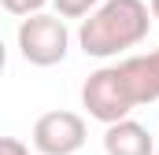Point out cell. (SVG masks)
Listing matches in <instances>:
<instances>
[{
	"mask_svg": "<svg viewBox=\"0 0 159 155\" xmlns=\"http://www.w3.org/2000/svg\"><path fill=\"white\" fill-rule=\"evenodd\" d=\"M152 30V7L144 0H104L78 26V44L93 59H111L137 48Z\"/></svg>",
	"mask_w": 159,
	"mask_h": 155,
	"instance_id": "obj_1",
	"label": "cell"
},
{
	"mask_svg": "<svg viewBox=\"0 0 159 155\" xmlns=\"http://www.w3.org/2000/svg\"><path fill=\"white\" fill-rule=\"evenodd\" d=\"M19 55L30 63V67H56L67 59V48H70V30L59 15H30L19 22Z\"/></svg>",
	"mask_w": 159,
	"mask_h": 155,
	"instance_id": "obj_2",
	"label": "cell"
},
{
	"mask_svg": "<svg viewBox=\"0 0 159 155\" xmlns=\"http://www.w3.org/2000/svg\"><path fill=\"white\" fill-rule=\"evenodd\" d=\"M111 70H115L119 96L126 104V111L159 100V48L148 52V55H126L119 63H111Z\"/></svg>",
	"mask_w": 159,
	"mask_h": 155,
	"instance_id": "obj_3",
	"label": "cell"
},
{
	"mask_svg": "<svg viewBox=\"0 0 159 155\" xmlns=\"http://www.w3.org/2000/svg\"><path fill=\"white\" fill-rule=\"evenodd\" d=\"M89 140V126L78 111H48L34 122V148L41 155H74Z\"/></svg>",
	"mask_w": 159,
	"mask_h": 155,
	"instance_id": "obj_4",
	"label": "cell"
},
{
	"mask_svg": "<svg viewBox=\"0 0 159 155\" xmlns=\"http://www.w3.org/2000/svg\"><path fill=\"white\" fill-rule=\"evenodd\" d=\"M81 107L89 111V118L104 122V126H115V122H126L129 111L119 96V81H115V70L111 67H100L85 78L81 85Z\"/></svg>",
	"mask_w": 159,
	"mask_h": 155,
	"instance_id": "obj_5",
	"label": "cell"
},
{
	"mask_svg": "<svg viewBox=\"0 0 159 155\" xmlns=\"http://www.w3.org/2000/svg\"><path fill=\"white\" fill-rule=\"evenodd\" d=\"M104 152L107 155H156L159 148L141 122L126 118V122H115L104 129Z\"/></svg>",
	"mask_w": 159,
	"mask_h": 155,
	"instance_id": "obj_6",
	"label": "cell"
},
{
	"mask_svg": "<svg viewBox=\"0 0 159 155\" xmlns=\"http://www.w3.org/2000/svg\"><path fill=\"white\" fill-rule=\"evenodd\" d=\"M52 4H56V15H59V19H81V22H85L104 0H52Z\"/></svg>",
	"mask_w": 159,
	"mask_h": 155,
	"instance_id": "obj_7",
	"label": "cell"
},
{
	"mask_svg": "<svg viewBox=\"0 0 159 155\" xmlns=\"http://www.w3.org/2000/svg\"><path fill=\"white\" fill-rule=\"evenodd\" d=\"M48 0H4V7L11 11V15H19V19H30V15H41V7H44Z\"/></svg>",
	"mask_w": 159,
	"mask_h": 155,
	"instance_id": "obj_8",
	"label": "cell"
},
{
	"mask_svg": "<svg viewBox=\"0 0 159 155\" xmlns=\"http://www.w3.org/2000/svg\"><path fill=\"white\" fill-rule=\"evenodd\" d=\"M0 155H30V148H26L19 137H4V140H0Z\"/></svg>",
	"mask_w": 159,
	"mask_h": 155,
	"instance_id": "obj_9",
	"label": "cell"
},
{
	"mask_svg": "<svg viewBox=\"0 0 159 155\" xmlns=\"http://www.w3.org/2000/svg\"><path fill=\"white\" fill-rule=\"evenodd\" d=\"M148 7H152V19L159 22V0H148Z\"/></svg>",
	"mask_w": 159,
	"mask_h": 155,
	"instance_id": "obj_10",
	"label": "cell"
},
{
	"mask_svg": "<svg viewBox=\"0 0 159 155\" xmlns=\"http://www.w3.org/2000/svg\"><path fill=\"white\" fill-rule=\"evenodd\" d=\"M156 155H159V152H156Z\"/></svg>",
	"mask_w": 159,
	"mask_h": 155,
	"instance_id": "obj_11",
	"label": "cell"
}]
</instances>
